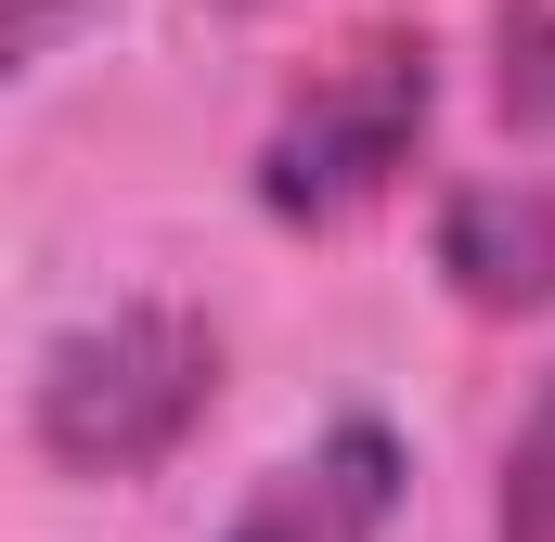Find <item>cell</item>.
Instances as JSON below:
<instances>
[{
  "mask_svg": "<svg viewBox=\"0 0 555 542\" xmlns=\"http://www.w3.org/2000/svg\"><path fill=\"white\" fill-rule=\"evenodd\" d=\"M401 517V439L388 426H336L310 452H284L272 478L233 504L220 542H375Z\"/></svg>",
  "mask_w": 555,
  "mask_h": 542,
  "instance_id": "3957f363",
  "label": "cell"
},
{
  "mask_svg": "<svg viewBox=\"0 0 555 542\" xmlns=\"http://www.w3.org/2000/svg\"><path fill=\"white\" fill-rule=\"evenodd\" d=\"M504 542H555V375L543 401L517 413V439H504V517H491Z\"/></svg>",
  "mask_w": 555,
  "mask_h": 542,
  "instance_id": "5b68a950",
  "label": "cell"
},
{
  "mask_svg": "<svg viewBox=\"0 0 555 542\" xmlns=\"http://www.w3.org/2000/svg\"><path fill=\"white\" fill-rule=\"evenodd\" d=\"M207 401H220V336L194 310H168V297H117V310L65 323L39 349L26 426H39V452L65 478H142L207 426Z\"/></svg>",
  "mask_w": 555,
  "mask_h": 542,
  "instance_id": "6da1fadb",
  "label": "cell"
},
{
  "mask_svg": "<svg viewBox=\"0 0 555 542\" xmlns=\"http://www.w3.org/2000/svg\"><path fill=\"white\" fill-rule=\"evenodd\" d=\"M91 13H104V0H13V65H52Z\"/></svg>",
  "mask_w": 555,
  "mask_h": 542,
  "instance_id": "8992f818",
  "label": "cell"
},
{
  "mask_svg": "<svg viewBox=\"0 0 555 542\" xmlns=\"http://www.w3.org/2000/svg\"><path fill=\"white\" fill-rule=\"evenodd\" d=\"M426 104H439V65H426L414 26L362 39V52H349V65H323V78L284 104V130L259 142V207H272V220H349L362 194H388V181H401Z\"/></svg>",
  "mask_w": 555,
  "mask_h": 542,
  "instance_id": "7a4b0ae2",
  "label": "cell"
},
{
  "mask_svg": "<svg viewBox=\"0 0 555 542\" xmlns=\"http://www.w3.org/2000/svg\"><path fill=\"white\" fill-rule=\"evenodd\" d=\"M439 271L478 310H543L555 297V194L543 181H465L439 207Z\"/></svg>",
  "mask_w": 555,
  "mask_h": 542,
  "instance_id": "277c9868",
  "label": "cell"
}]
</instances>
